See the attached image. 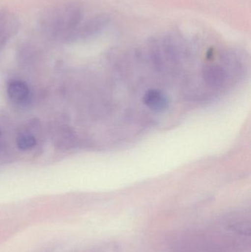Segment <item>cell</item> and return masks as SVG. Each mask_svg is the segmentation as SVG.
<instances>
[{"label":"cell","mask_w":251,"mask_h":252,"mask_svg":"<svg viewBox=\"0 0 251 252\" xmlns=\"http://www.w3.org/2000/svg\"><path fill=\"white\" fill-rule=\"evenodd\" d=\"M83 17L84 11L79 5L65 4L47 13L41 25L45 32L53 36L69 38L81 25Z\"/></svg>","instance_id":"cell-1"},{"label":"cell","mask_w":251,"mask_h":252,"mask_svg":"<svg viewBox=\"0 0 251 252\" xmlns=\"http://www.w3.org/2000/svg\"><path fill=\"white\" fill-rule=\"evenodd\" d=\"M109 22V17L105 15H99L91 18L83 25H80L71 35L72 38H84L91 36L103 29Z\"/></svg>","instance_id":"cell-2"},{"label":"cell","mask_w":251,"mask_h":252,"mask_svg":"<svg viewBox=\"0 0 251 252\" xmlns=\"http://www.w3.org/2000/svg\"><path fill=\"white\" fill-rule=\"evenodd\" d=\"M19 29L17 17L9 12L0 13V44L5 42Z\"/></svg>","instance_id":"cell-3"},{"label":"cell","mask_w":251,"mask_h":252,"mask_svg":"<svg viewBox=\"0 0 251 252\" xmlns=\"http://www.w3.org/2000/svg\"><path fill=\"white\" fill-rule=\"evenodd\" d=\"M143 103L150 110L160 112L168 107V99L163 92L157 89H152L146 92L143 96Z\"/></svg>","instance_id":"cell-4"},{"label":"cell","mask_w":251,"mask_h":252,"mask_svg":"<svg viewBox=\"0 0 251 252\" xmlns=\"http://www.w3.org/2000/svg\"><path fill=\"white\" fill-rule=\"evenodd\" d=\"M7 94L14 103L25 104L29 100V90L23 81H13L7 86Z\"/></svg>","instance_id":"cell-5"},{"label":"cell","mask_w":251,"mask_h":252,"mask_svg":"<svg viewBox=\"0 0 251 252\" xmlns=\"http://www.w3.org/2000/svg\"><path fill=\"white\" fill-rule=\"evenodd\" d=\"M206 79L209 84H219L223 80L224 73L222 69L218 67H210L205 72Z\"/></svg>","instance_id":"cell-6"},{"label":"cell","mask_w":251,"mask_h":252,"mask_svg":"<svg viewBox=\"0 0 251 252\" xmlns=\"http://www.w3.org/2000/svg\"><path fill=\"white\" fill-rule=\"evenodd\" d=\"M18 147L22 150H28L35 146V139L29 134H21L16 139Z\"/></svg>","instance_id":"cell-7"}]
</instances>
